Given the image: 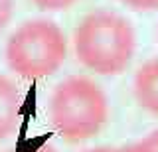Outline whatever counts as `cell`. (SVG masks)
<instances>
[{
    "label": "cell",
    "mask_w": 158,
    "mask_h": 152,
    "mask_svg": "<svg viewBox=\"0 0 158 152\" xmlns=\"http://www.w3.org/2000/svg\"><path fill=\"white\" fill-rule=\"evenodd\" d=\"M77 61L95 75L115 77L127 71L136 51V32L118 12L97 8L73 30Z\"/></svg>",
    "instance_id": "1"
},
{
    "label": "cell",
    "mask_w": 158,
    "mask_h": 152,
    "mask_svg": "<svg viewBox=\"0 0 158 152\" xmlns=\"http://www.w3.org/2000/svg\"><path fill=\"white\" fill-rule=\"evenodd\" d=\"M111 105L95 79L69 75L56 85L49 99V121L53 130L67 142L91 140L105 129Z\"/></svg>",
    "instance_id": "2"
},
{
    "label": "cell",
    "mask_w": 158,
    "mask_h": 152,
    "mask_svg": "<svg viewBox=\"0 0 158 152\" xmlns=\"http://www.w3.org/2000/svg\"><path fill=\"white\" fill-rule=\"evenodd\" d=\"M67 36L53 20H26L8 36L4 60L20 79L38 81L52 77L67 60Z\"/></svg>",
    "instance_id": "3"
},
{
    "label": "cell",
    "mask_w": 158,
    "mask_h": 152,
    "mask_svg": "<svg viewBox=\"0 0 158 152\" xmlns=\"http://www.w3.org/2000/svg\"><path fill=\"white\" fill-rule=\"evenodd\" d=\"M132 95L142 111L158 117V55L138 65L132 77Z\"/></svg>",
    "instance_id": "4"
},
{
    "label": "cell",
    "mask_w": 158,
    "mask_h": 152,
    "mask_svg": "<svg viewBox=\"0 0 158 152\" xmlns=\"http://www.w3.org/2000/svg\"><path fill=\"white\" fill-rule=\"evenodd\" d=\"M22 119V95L16 83L0 73V140L16 132Z\"/></svg>",
    "instance_id": "5"
},
{
    "label": "cell",
    "mask_w": 158,
    "mask_h": 152,
    "mask_svg": "<svg viewBox=\"0 0 158 152\" xmlns=\"http://www.w3.org/2000/svg\"><path fill=\"white\" fill-rule=\"evenodd\" d=\"M32 2L42 12H63V10H69L79 0H32Z\"/></svg>",
    "instance_id": "6"
},
{
    "label": "cell",
    "mask_w": 158,
    "mask_h": 152,
    "mask_svg": "<svg viewBox=\"0 0 158 152\" xmlns=\"http://www.w3.org/2000/svg\"><path fill=\"white\" fill-rule=\"evenodd\" d=\"M14 16V0H0V34L8 28Z\"/></svg>",
    "instance_id": "7"
},
{
    "label": "cell",
    "mask_w": 158,
    "mask_h": 152,
    "mask_svg": "<svg viewBox=\"0 0 158 152\" xmlns=\"http://www.w3.org/2000/svg\"><path fill=\"white\" fill-rule=\"evenodd\" d=\"M113 152H158V150L144 138V140L131 142V144H123L118 148H113Z\"/></svg>",
    "instance_id": "8"
},
{
    "label": "cell",
    "mask_w": 158,
    "mask_h": 152,
    "mask_svg": "<svg viewBox=\"0 0 158 152\" xmlns=\"http://www.w3.org/2000/svg\"><path fill=\"white\" fill-rule=\"evenodd\" d=\"M118 2L127 4V6L135 8V10H142V12L156 10L158 8V0H118Z\"/></svg>",
    "instance_id": "9"
},
{
    "label": "cell",
    "mask_w": 158,
    "mask_h": 152,
    "mask_svg": "<svg viewBox=\"0 0 158 152\" xmlns=\"http://www.w3.org/2000/svg\"><path fill=\"white\" fill-rule=\"evenodd\" d=\"M32 152H57V150L53 148V146L49 144V142H44V144H40V146H36V148H34Z\"/></svg>",
    "instance_id": "10"
},
{
    "label": "cell",
    "mask_w": 158,
    "mask_h": 152,
    "mask_svg": "<svg viewBox=\"0 0 158 152\" xmlns=\"http://www.w3.org/2000/svg\"><path fill=\"white\" fill-rule=\"evenodd\" d=\"M146 140H148V142H150V144H152V146H154V148L158 150V129H156L154 132H152V134H150V136H148V138H146Z\"/></svg>",
    "instance_id": "11"
},
{
    "label": "cell",
    "mask_w": 158,
    "mask_h": 152,
    "mask_svg": "<svg viewBox=\"0 0 158 152\" xmlns=\"http://www.w3.org/2000/svg\"><path fill=\"white\" fill-rule=\"evenodd\" d=\"M85 152H113L111 146H95V148H89Z\"/></svg>",
    "instance_id": "12"
}]
</instances>
